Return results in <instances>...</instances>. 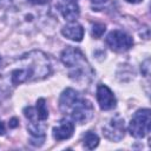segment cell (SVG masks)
Here are the masks:
<instances>
[{"instance_id":"obj_1","label":"cell","mask_w":151,"mask_h":151,"mask_svg":"<svg viewBox=\"0 0 151 151\" xmlns=\"http://www.w3.org/2000/svg\"><path fill=\"white\" fill-rule=\"evenodd\" d=\"M52 72L48 58L40 51H33L22 55L11 72L13 85H20L26 81L41 80Z\"/></svg>"},{"instance_id":"obj_2","label":"cell","mask_w":151,"mask_h":151,"mask_svg":"<svg viewBox=\"0 0 151 151\" xmlns=\"http://www.w3.org/2000/svg\"><path fill=\"white\" fill-rule=\"evenodd\" d=\"M60 59L65 66L70 68V77L76 81H88L92 76L93 71L88 65L85 55L78 48L67 46L60 55Z\"/></svg>"},{"instance_id":"obj_3","label":"cell","mask_w":151,"mask_h":151,"mask_svg":"<svg viewBox=\"0 0 151 151\" xmlns=\"http://www.w3.org/2000/svg\"><path fill=\"white\" fill-rule=\"evenodd\" d=\"M151 116L149 109L138 110L129 124V132L134 138H144L150 132Z\"/></svg>"},{"instance_id":"obj_4","label":"cell","mask_w":151,"mask_h":151,"mask_svg":"<svg viewBox=\"0 0 151 151\" xmlns=\"http://www.w3.org/2000/svg\"><path fill=\"white\" fill-rule=\"evenodd\" d=\"M67 113L71 116V118L74 122L79 124H86L88 120L92 119L94 114V109H93V105L88 100L79 96V98L72 104Z\"/></svg>"},{"instance_id":"obj_5","label":"cell","mask_w":151,"mask_h":151,"mask_svg":"<svg viewBox=\"0 0 151 151\" xmlns=\"http://www.w3.org/2000/svg\"><path fill=\"white\" fill-rule=\"evenodd\" d=\"M105 41H106V45L114 52H125L130 50L133 45L132 38L125 32L119 31V29H114L110 32Z\"/></svg>"},{"instance_id":"obj_6","label":"cell","mask_w":151,"mask_h":151,"mask_svg":"<svg viewBox=\"0 0 151 151\" xmlns=\"http://www.w3.org/2000/svg\"><path fill=\"white\" fill-rule=\"evenodd\" d=\"M124 133H125V122L119 114L112 117L103 126V134L109 140L119 142L120 139H123Z\"/></svg>"},{"instance_id":"obj_7","label":"cell","mask_w":151,"mask_h":151,"mask_svg":"<svg viewBox=\"0 0 151 151\" xmlns=\"http://www.w3.org/2000/svg\"><path fill=\"white\" fill-rule=\"evenodd\" d=\"M97 100L100 109L104 111L112 110L113 107H116V104H117L113 92L106 85H103V84L98 85L97 87Z\"/></svg>"},{"instance_id":"obj_8","label":"cell","mask_w":151,"mask_h":151,"mask_svg":"<svg viewBox=\"0 0 151 151\" xmlns=\"http://www.w3.org/2000/svg\"><path fill=\"white\" fill-rule=\"evenodd\" d=\"M74 132V124L68 119H61L57 126L53 127V138L55 140H65L72 137Z\"/></svg>"},{"instance_id":"obj_9","label":"cell","mask_w":151,"mask_h":151,"mask_svg":"<svg viewBox=\"0 0 151 151\" xmlns=\"http://www.w3.org/2000/svg\"><path fill=\"white\" fill-rule=\"evenodd\" d=\"M61 33L64 37H66L67 39L70 40H73V41H81L83 38H84V28L81 25L77 24V22H70L68 25H66L63 29H61Z\"/></svg>"},{"instance_id":"obj_10","label":"cell","mask_w":151,"mask_h":151,"mask_svg":"<svg viewBox=\"0 0 151 151\" xmlns=\"http://www.w3.org/2000/svg\"><path fill=\"white\" fill-rule=\"evenodd\" d=\"M79 98V93L73 88H66L59 98V107L64 113H67L72 104Z\"/></svg>"},{"instance_id":"obj_11","label":"cell","mask_w":151,"mask_h":151,"mask_svg":"<svg viewBox=\"0 0 151 151\" xmlns=\"http://www.w3.org/2000/svg\"><path fill=\"white\" fill-rule=\"evenodd\" d=\"M60 12H61L63 17L70 22L76 21L79 17V7L74 1H67V2L63 4L60 6Z\"/></svg>"},{"instance_id":"obj_12","label":"cell","mask_w":151,"mask_h":151,"mask_svg":"<svg viewBox=\"0 0 151 151\" xmlns=\"http://www.w3.org/2000/svg\"><path fill=\"white\" fill-rule=\"evenodd\" d=\"M83 142H84V146L86 149L92 150V149H94V147L98 146V144H99V137L94 132L87 131L83 136Z\"/></svg>"},{"instance_id":"obj_13","label":"cell","mask_w":151,"mask_h":151,"mask_svg":"<svg viewBox=\"0 0 151 151\" xmlns=\"http://www.w3.org/2000/svg\"><path fill=\"white\" fill-rule=\"evenodd\" d=\"M35 111H37L38 118L41 122H45L48 118V110H47V106H46V100L44 98L38 99L37 105H35Z\"/></svg>"},{"instance_id":"obj_14","label":"cell","mask_w":151,"mask_h":151,"mask_svg":"<svg viewBox=\"0 0 151 151\" xmlns=\"http://www.w3.org/2000/svg\"><path fill=\"white\" fill-rule=\"evenodd\" d=\"M105 25L104 24H99V22H96L92 25V28H91V35L93 38H100L104 32H105Z\"/></svg>"},{"instance_id":"obj_15","label":"cell","mask_w":151,"mask_h":151,"mask_svg":"<svg viewBox=\"0 0 151 151\" xmlns=\"http://www.w3.org/2000/svg\"><path fill=\"white\" fill-rule=\"evenodd\" d=\"M142 68H144V70H145V71H143L144 76H149V68H150V66H149V59H146V60H145V63L143 64Z\"/></svg>"},{"instance_id":"obj_16","label":"cell","mask_w":151,"mask_h":151,"mask_svg":"<svg viewBox=\"0 0 151 151\" xmlns=\"http://www.w3.org/2000/svg\"><path fill=\"white\" fill-rule=\"evenodd\" d=\"M17 126H19V120H18V118H12L11 120H9V127L11 129H14V127H17Z\"/></svg>"},{"instance_id":"obj_17","label":"cell","mask_w":151,"mask_h":151,"mask_svg":"<svg viewBox=\"0 0 151 151\" xmlns=\"http://www.w3.org/2000/svg\"><path fill=\"white\" fill-rule=\"evenodd\" d=\"M28 1L34 5H44V4H47L50 0H28Z\"/></svg>"},{"instance_id":"obj_18","label":"cell","mask_w":151,"mask_h":151,"mask_svg":"<svg viewBox=\"0 0 151 151\" xmlns=\"http://www.w3.org/2000/svg\"><path fill=\"white\" fill-rule=\"evenodd\" d=\"M5 132H6V127H5V124H4L2 122H0V136L5 134Z\"/></svg>"},{"instance_id":"obj_19","label":"cell","mask_w":151,"mask_h":151,"mask_svg":"<svg viewBox=\"0 0 151 151\" xmlns=\"http://www.w3.org/2000/svg\"><path fill=\"white\" fill-rule=\"evenodd\" d=\"M127 2H130V4H138V2H140L142 0H126Z\"/></svg>"},{"instance_id":"obj_20","label":"cell","mask_w":151,"mask_h":151,"mask_svg":"<svg viewBox=\"0 0 151 151\" xmlns=\"http://www.w3.org/2000/svg\"><path fill=\"white\" fill-rule=\"evenodd\" d=\"M92 2H94V4H101V2H105V1H107V0H91Z\"/></svg>"},{"instance_id":"obj_21","label":"cell","mask_w":151,"mask_h":151,"mask_svg":"<svg viewBox=\"0 0 151 151\" xmlns=\"http://www.w3.org/2000/svg\"><path fill=\"white\" fill-rule=\"evenodd\" d=\"M0 66H1V57H0Z\"/></svg>"},{"instance_id":"obj_22","label":"cell","mask_w":151,"mask_h":151,"mask_svg":"<svg viewBox=\"0 0 151 151\" xmlns=\"http://www.w3.org/2000/svg\"><path fill=\"white\" fill-rule=\"evenodd\" d=\"M66 1H73V0H66Z\"/></svg>"},{"instance_id":"obj_23","label":"cell","mask_w":151,"mask_h":151,"mask_svg":"<svg viewBox=\"0 0 151 151\" xmlns=\"http://www.w3.org/2000/svg\"><path fill=\"white\" fill-rule=\"evenodd\" d=\"M0 1H2V0H0Z\"/></svg>"}]
</instances>
